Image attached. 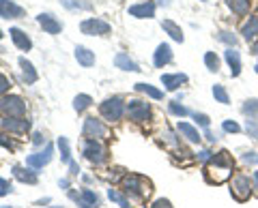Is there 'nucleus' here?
I'll return each instance as SVG.
<instances>
[{"label": "nucleus", "mask_w": 258, "mask_h": 208, "mask_svg": "<svg viewBox=\"0 0 258 208\" xmlns=\"http://www.w3.org/2000/svg\"><path fill=\"white\" fill-rule=\"evenodd\" d=\"M37 22L41 24V28L45 30L47 35H58L60 30H62V24L54 18V15L50 13H41V15H37Z\"/></svg>", "instance_id": "12"}, {"label": "nucleus", "mask_w": 258, "mask_h": 208, "mask_svg": "<svg viewBox=\"0 0 258 208\" xmlns=\"http://www.w3.org/2000/svg\"><path fill=\"white\" fill-rule=\"evenodd\" d=\"M0 116H15V118L26 116V101L18 97V94L0 97Z\"/></svg>", "instance_id": "3"}, {"label": "nucleus", "mask_w": 258, "mask_h": 208, "mask_svg": "<svg viewBox=\"0 0 258 208\" xmlns=\"http://www.w3.org/2000/svg\"><path fill=\"white\" fill-rule=\"evenodd\" d=\"M194 121H196V125H200V127H205V129H209L211 127V118H209L207 114H194Z\"/></svg>", "instance_id": "38"}, {"label": "nucleus", "mask_w": 258, "mask_h": 208, "mask_svg": "<svg viewBox=\"0 0 258 208\" xmlns=\"http://www.w3.org/2000/svg\"><path fill=\"white\" fill-rule=\"evenodd\" d=\"M84 157L93 165H101L108 159V150L99 140H86L84 142Z\"/></svg>", "instance_id": "6"}, {"label": "nucleus", "mask_w": 258, "mask_h": 208, "mask_svg": "<svg viewBox=\"0 0 258 208\" xmlns=\"http://www.w3.org/2000/svg\"><path fill=\"white\" fill-rule=\"evenodd\" d=\"M129 15L138 20H149L155 15V5L153 3H140V5H132L129 7Z\"/></svg>", "instance_id": "13"}, {"label": "nucleus", "mask_w": 258, "mask_h": 208, "mask_svg": "<svg viewBox=\"0 0 258 208\" xmlns=\"http://www.w3.org/2000/svg\"><path fill=\"white\" fill-rule=\"evenodd\" d=\"M7 193H11V182L7 178H0V197L7 195Z\"/></svg>", "instance_id": "42"}, {"label": "nucleus", "mask_w": 258, "mask_h": 208, "mask_svg": "<svg viewBox=\"0 0 258 208\" xmlns=\"http://www.w3.org/2000/svg\"><path fill=\"white\" fill-rule=\"evenodd\" d=\"M69 165H71V174H78V172H80V167H78L76 161H69Z\"/></svg>", "instance_id": "48"}, {"label": "nucleus", "mask_w": 258, "mask_h": 208, "mask_svg": "<svg viewBox=\"0 0 258 208\" xmlns=\"http://www.w3.org/2000/svg\"><path fill=\"white\" fill-rule=\"evenodd\" d=\"M155 67H166L168 62L172 60V50H170V45L168 43H161V45H157V50H155Z\"/></svg>", "instance_id": "18"}, {"label": "nucleus", "mask_w": 258, "mask_h": 208, "mask_svg": "<svg viewBox=\"0 0 258 208\" xmlns=\"http://www.w3.org/2000/svg\"><path fill=\"white\" fill-rule=\"evenodd\" d=\"M157 3H159L161 7H168V5H170V0H157Z\"/></svg>", "instance_id": "50"}, {"label": "nucleus", "mask_w": 258, "mask_h": 208, "mask_svg": "<svg viewBox=\"0 0 258 208\" xmlns=\"http://www.w3.org/2000/svg\"><path fill=\"white\" fill-rule=\"evenodd\" d=\"M125 112H127V116H129V121L132 123H147L149 118H151V106L147 101H140V99H132L125 106Z\"/></svg>", "instance_id": "4"}, {"label": "nucleus", "mask_w": 258, "mask_h": 208, "mask_svg": "<svg viewBox=\"0 0 258 208\" xmlns=\"http://www.w3.org/2000/svg\"><path fill=\"white\" fill-rule=\"evenodd\" d=\"M252 54H256V56H258V41L252 45Z\"/></svg>", "instance_id": "51"}, {"label": "nucleus", "mask_w": 258, "mask_h": 208, "mask_svg": "<svg viewBox=\"0 0 258 208\" xmlns=\"http://www.w3.org/2000/svg\"><path fill=\"white\" fill-rule=\"evenodd\" d=\"M35 167H22V165H15L13 167V176L18 178L20 182H26V185H37V174L32 172Z\"/></svg>", "instance_id": "15"}, {"label": "nucleus", "mask_w": 258, "mask_h": 208, "mask_svg": "<svg viewBox=\"0 0 258 208\" xmlns=\"http://www.w3.org/2000/svg\"><path fill=\"white\" fill-rule=\"evenodd\" d=\"M205 65H207L209 71H217V69H220V58H217L213 52H207L205 54Z\"/></svg>", "instance_id": "33"}, {"label": "nucleus", "mask_w": 258, "mask_h": 208, "mask_svg": "<svg viewBox=\"0 0 258 208\" xmlns=\"http://www.w3.org/2000/svg\"><path fill=\"white\" fill-rule=\"evenodd\" d=\"M161 138H164L166 144H170V146H179V138H176L172 131H168V129H166L164 133H161Z\"/></svg>", "instance_id": "39"}, {"label": "nucleus", "mask_w": 258, "mask_h": 208, "mask_svg": "<svg viewBox=\"0 0 258 208\" xmlns=\"http://www.w3.org/2000/svg\"><path fill=\"white\" fill-rule=\"evenodd\" d=\"M176 129H179V133H181L187 142H191V144H198L200 140H203V138H200V133H198V129H196V127H191L189 123H181V121H179Z\"/></svg>", "instance_id": "20"}, {"label": "nucleus", "mask_w": 258, "mask_h": 208, "mask_svg": "<svg viewBox=\"0 0 258 208\" xmlns=\"http://www.w3.org/2000/svg\"><path fill=\"white\" fill-rule=\"evenodd\" d=\"M108 197L112 199V202H116L120 208H129V206H132V204H129V199L123 193H118L116 189H108Z\"/></svg>", "instance_id": "29"}, {"label": "nucleus", "mask_w": 258, "mask_h": 208, "mask_svg": "<svg viewBox=\"0 0 258 208\" xmlns=\"http://www.w3.org/2000/svg\"><path fill=\"white\" fill-rule=\"evenodd\" d=\"M224 58H226V62H228V67H230V75L237 77L241 73V56H239V52L235 50V47H228V50L224 52Z\"/></svg>", "instance_id": "14"}, {"label": "nucleus", "mask_w": 258, "mask_h": 208, "mask_svg": "<svg viewBox=\"0 0 258 208\" xmlns=\"http://www.w3.org/2000/svg\"><path fill=\"white\" fill-rule=\"evenodd\" d=\"M254 180H256V182H258V172H256V174H254Z\"/></svg>", "instance_id": "52"}, {"label": "nucleus", "mask_w": 258, "mask_h": 208, "mask_svg": "<svg viewBox=\"0 0 258 208\" xmlns=\"http://www.w3.org/2000/svg\"><path fill=\"white\" fill-rule=\"evenodd\" d=\"M20 67L24 71V79H26V84H35L37 82V71H35V67H32L26 58H20Z\"/></svg>", "instance_id": "26"}, {"label": "nucleus", "mask_w": 258, "mask_h": 208, "mask_svg": "<svg viewBox=\"0 0 258 208\" xmlns=\"http://www.w3.org/2000/svg\"><path fill=\"white\" fill-rule=\"evenodd\" d=\"M76 60H78L82 67H93V65H95V54H93L91 50H86V47L78 45V47H76Z\"/></svg>", "instance_id": "22"}, {"label": "nucleus", "mask_w": 258, "mask_h": 208, "mask_svg": "<svg viewBox=\"0 0 258 208\" xmlns=\"http://www.w3.org/2000/svg\"><path fill=\"white\" fill-rule=\"evenodd\" d=\"M228 7L232 9V13L245 15L249 11V0H228Z\"/></svg>", "instance_id": "28"}, {"label": "nucleus", "mask_w": 258, "mask_h": 208, "mask_svg": "<svg viewBox=\"0 0 258 208\" xmlns=\"http://www.w3.org/2000/svg\"><path fill=\"white\" fill-rule=\"evenodd\" d=\"M0 129L9 131V133H26L30 129V123L26 118H15V116H3L0 118Z\"/></svg>", "instance_id": "9"}, {"label": "nucleus", "mask_w": 258, "mask_h": 208, "mask_svg": "<svg viewBox=\"0 0 258 208\" xmlns=\"http://www.w3.org/2000/svg\"><path fill=\"white\" fill-rule=\"evenodd\" d=\"M243 163L256 165V163H258V155H256V153H245V155H243Z\"/></svg>", "instance_id": "43"}, {"label": "nucleus", "mask_w": 258, "mask_h": 208, "mask_svg": "<svg viewBox=\"0 0 258 208\" xmlns=\"http://www.w3.org/2000/svg\"><path fill=\"white\" fill-rule=\"evenodd\" d=\"M187 82L185 73H164L161 75V84L166 86V90H179V86Z\"/></svg>", "instance_id": "16"}, {"label": "nucleus", "mask_w": 258, "mask_h": 208, "mask_svg": "<svg viewBox=\"0 0 258 208\" xmlns=\"http://www.w3.org/2000/svg\"><path fill=\"white\" fill-rule=\"evenodd\" d=\"M71 197H74L76 202H78V206H82V208H97V204H99V202H97V195L93 193L91 189H84L82 195L71 193Z\"/></svg>", "instance_id": "21"}, {"label": "nucleus", "mask_w": 258, "mask_h": 208, "mask_svg": "<svg viewBox=\"0 0 258 208\" xmlns=\"http://www.w3.org/2000/svg\"><path fill=\"white\" fill-rule=\"evenodd\" d=\"M241 35H243L247 41H252V39L258 37V13L252 15V18H249V20L243 24V30H241Z\"/></svg>", "instance_id": "23"}, {"label": "nucleus", "mask_w": 258, "mask_h": 208, "mask_svg": "<svg viewBox=\"0 0 258 208\" xmlns=\"http://www.w3.org/2000/svg\"><path fill=\"white\" fill-rule=\"evenodd\" d=\"M80 30L88 37H101V35H108L110 33V24L103 22V20H97V18H91V20H84L80 24Z\"/></svg>", "instance_id": "8"}, {"label": "nucleus", "mask_w": 258, "mask_h": 208, "mask_svg": "<svg viewBox=\"0 0 258 208\" xmlns=\"http://www.w3.org/2000/svg\"><path fill=\"white\" fill-rule=\"evenodd\" d=\"M99 112H101V116L106 118V121L116 123L125 114V103H123V99H120V97H112V99H106L101 103Z\"/></svg>", "instance_id": "5"}, {"label": "nucleus", "mask_w": 258, "mask_h": 208, "mask_svg": "<svg viewBox=\"0 0 258 208\" xmlns=\"http://www.w3.org/2000/svg\"><path fill=\"white\" fill-rule=\"evenodd\" d=\"M123 187H125V193L127 195H134L136 199H147L151 195V182L144 178V176L138 174H129L123 178Z\"/></svg>", "instance_id": "2"}, {"label": "nucleus", "mask_w": 258, "mask_h": 208, "mask_svg": "<svg viewBox=\"0 0 258 208\" xmlns=\"http://www.w3.org/2000/svg\"><path fill=\"white\" fill-rule=\"evenodd\" d=\"M9 86H11V82H9V77L7 75H3L0 73V97H5V92L9 90Z\"/></svg>", "instance_id": "41"}, {"label": "nucleus", "mask_w": 258, "mask_h": 208, "mask_svg": "<svg viewBox=\"0 0 258 208\" xmlns=\"http://www.w3.org/2000/svg\"><path fill=\"white\" fill-rule=\"evenodd\" d=\"M245 129H247V133H249V138L258 140V121H256V118H249L247 125H245Z\"/></svg>", "instance_id": "37"}, {"label": "nucleus", "mask_w": 258, "mask_h": 208, "mask_svg": "<svg viewBox=\"0 0 258 208\" xmlns=\"http://www.w3.org/2000/svg\"><path fill=\"white\" fill-rule=\"evenodd\" d=\"M213 97H215L217 101H220V103H224V106L230 101L228 92H226V88H224L222 84H215V86H213Z\"/></svg>", "instance_id": "32"}, {"label": "nucleus", "mask_w": 258, "mask_h": 208, "mask_svg": "<svg viewBox=\"0 0 258 208\" xmlns=\"http://www.w3.org/2000/svg\"><path fill=\"white\" fill-rule=\"evenodd\" d=\"M168 110H170V114H174V116H187V108H183L179 101H170L168 103Z\"/></svg>", "instance_id": "35"}, {"label": "nucleus", "mask_w": 258, "mask_h": 208, "mask_svg": "<svg viewBox=\"0 0 258 208\" xmlns=\"http://www.w3.org/2000/svg\"><path fill=\"white\" fill-rule=\"evenodd\" d=\"M32 142H35V144H37V146H41V144L45 142V138H43V135H41V133H35V135H32Z\"/></svg>", "instance_id": "47"}, {"label": "nucleus", "mask_w": 258, "mask_h": 208, "mask_svg": "<svg viewBox=\"0 0 258 208\" xmlns=\"http://www.w3.org/2000/svg\"><path fill=\"white\" fill-rule=\"evenodd\" d=\"M196 157L200 159V161H209V159L213 157V153H211V150H200V153H198Z\"/></svg>", "instance_id": "46"}, {"label": "nucleus", "mask_w": 258, "mask_h": 208, "mask_svg": "<svg viewBox=\"0 0 258 208\" xmlns=\"http://www.w3.org/2000/svg\"><path fill=\"white\" fill-rule=\"evenodd\" d=\"M11 39H13V43L20 47L22 52H28L30 47H32V41H30V37L24 33V30H20V28H11Z\"/></svg>", "instance_id": "19"}, {"label": "nucleus", "mask_w": 258, "mask_h": 208, "mask_svg": "<svg viewBox=\"0 0 258 208\" xmlns=\"http://www.w3.org/2000/svg\"><path fill=\"white\" fill-rule=\"evenodd\" d=\"M0 39H3V30H0Z\"/></svg>", "instance_id": "53"}, {"label": "nucleus", "mask_w": 258, "mask_h": 208, "mask_svg": "<svg viewBox=\"0 0 258 208\" xmlns=\"http://www.w3.org/2000/svg\"><path fill=\"white\" fill-rule=\"evenodd\" d=\"M230 193L235 195V199H239V202H245V199L252 195V180H249V176L237 174L230 182Z\"/></svg>", "instance_id": "7"}, {"label": "nucleus", "mask_w": 258, "mask_h": 208, "mask_svg": "<svg viewBox=\"0 0 258 208\" xmlns=\"http://www.w3.org/2000/svg\"><path fill=\"white\" fill-rule=\"evenodd\" d=\"M217 39H220L222 43H226V45H230V47H235L237 45V37L232 35V33H226V30H222L220 35H217Z\"/></svg>", "instance_id": "36"}, {"label": "nucleus", "mask_w": 258, "mask_h": 208, "mask_svg": "<svg viewBox=\"0 0 258 208\" xmlns=\"http://www.w3.org/2000/svg\"><path fill=\"white\" fill-rule=\"evenodd\" d=\"M0 146H3V148H13V142L7 138L5 133H0Z\"/></svg>", "instance_id": "45"}, {"label": "nucleus", "mask_w": 258, "mask_h": 208, "mask_svg": "<svg viewBox=\"0 0 258 208\" xmlns=\"http://www.w3.org/2000/svg\"><path fill=\"white\" fill-rule=\"evenodd\" d=\"M136 90L138 92H144V94H149L151 99H164V92L159 90V88H155V86H151V84H136Z\"/></svg>", "instance_id": "27"}, {"label": "nucleus", "mask_w": 258, "mask_h": 208, "mask_svg": "<svg viewBox=\"0 0 258 208\" xmlns=\"http://www.w3.org/2000/svg\"><path fill=\"white\" fill-rule=\"evenodd\" d=\"M114 65H116L118 69H123V71H140L138 65H136V62L129 58L127 54H123V52L114 56Z\"/></svg>", "instance_id": "24"}, {"label": "nucleus", "mask_w": 258, "mask_h": 208, "mask_svg": "<svg viewBox=\"0 0 258 208\" xmlns=\"http://www.w3.org/2000/svg\"><path fill=\"white\" fill-rule=\"evenodd\" d=\"M207 140H209V142H215V140H217V138H215V135H213V133H211V131H207Z\"/></svg>", "instance_id": "49"}, {"label": "nucleus", "mask_w": 258, "mask_h": 208, "mask_svg": "<svg viewBox=\"0 0 258 208\" xmlns=\"http://www.w3.org/2000/svg\"><path fill=\"white\" fill-rule=\"evenodd\" d=\"M243 114L258 121V99H249V101L243 103Z\"/></svg>", "instance_id": "30"}, {"label": "nucleus", "mask_w": 258, "mask_h": 208, "mask_svg": "<svg viewBox=\"0 0 258 208\" xmlns=\"http://www.w3.org/2000/svg\"><path fill=\"white\" fill-rule=\"evenodd\" d=\"M222 127H224V131H226V133H239V131H241V127H239L235 121H224Z\"/></svg>", "instance_id": "40"}, {"label": "nucleus", "mask_w": 258, "mask_h": 208, "mask_svg": "<svg viewBox=\"0 0 258 208\" xmlns=\"http://www.w3.org/2000/svg\"><path fill=\"white\" fill-rule=\"evenodd\" d=\"M161 28H164L166 33L170 35V39H174V41L183 43V30H181V26H176V24L170 22V20H164V22H161Z\"/></svg>", "instance_id": "25"}, {"label": "nucleus", "mask_w": 258, "mask_h": 208, "mask_svg": "<svg viewBox=\"0 0 258 208\" xmlns=\"http://www.w3.org/2000/svg\"><path fill=\"white\" fill-rule=\"evenodd\" d=\"M52 153H54V148H52V144H47L43 153H35V155H28L26 159V165L30 167H35V170H39V167H43L52 161Z\"/></svg>", "instance_id": "11"}, {"label": "nucleus", "mask_w": 258, "mask_h": 208, "mask_svg": "<svg viewBox=\"0 0 258 208\" xmlns=\"http://www.w3.org/2000/svg\"><path fill=\"white\" fill-rule=\"evenodd\" d=\"M24 15V9L22 7H18L15 3H11V0H0V18H22Z\"/></svg>", "instance_id": "17"}, {"label": "nucleus", "mask_w": 258, "mask_h": 208, "mask_svg": "<svg viewBox=\"0 0 258 208\" xmlns=\"http://www.w3.org/2000/svg\"><path fill=\"white\" fill-rule=\"evenodd\" d=\"M256 73H258V65H256Z\"/></svg>", "instance_id": "55"}, {"label": "nucleus", "mask_w": 258, "mask_h": 208, "mask_svg": "<svg viewBox=\"0 0 258 208\" xmlns=\"http://www.w3.org/2000/svg\"><path fill=\"white\" fill-rule=\"evenodd\" d=\"M149 208H172V204L168 202V199H155V202H153Z\"/></svg>", "instance_id": "44"}, {"label": "nucleus", "mask_w": 258, "mask_h": 208, "mask_svg": "<svg viewBox=\"0 0 258 208\" xmlns=\"http://www.w3.org/2000/svg\"><path fill=\"white\" fill-rule=\"evenodd\" d=\"M3 208H11V206H3Z\"/></svg>", "instance_id": "54"}, {"label": "nucleus", "mask_w": 258, "mask_h": 208, "mask_svg": "<svg viewBox=\"0 0 258 208\" xmlns=\"http://www.w3.org/2000/svg\"><path fill=\"white\" fill-rule=\"evenodd\" d=\"M91 103H93V99L88 97V94H78L74 99V108H76V112H84L86 108H91Z\"/></svg>", "instance_id": "31"}, {"label": "nucleus", "mask_w": 258, "mask_h": 208, "mask_svg": "<svg viewBox=\"0 0 258 208\" xmlns=\"http://www.w3.org/2000/svg\"><path fill=\"white\" fill-rule=\"evenodd\" d=\"M232 167H235V163H232L230 153L222 150V153H217L207 161L205 176L211 185H222V182H226L232 176Z\"/></svg>", "instance_id": "1"}, {"label": "nucleus", "mask_w": 258, "mask_h": 208, "mask_svg": "<svg viewBox=\"0 0 258 208\" xmlns=\"http://www.w3.org/2000/svg\"><path fill=\"white\" fill-rule=\"evenodd\" d=\"M108 135V129L101 125V121H97V118H86L84 121V138L86 140H101Z\"/></svg>", "instance_id": "10"}, {"label": "nucleus", "mask_w": 258, "mask_h": 208, "mask_svg": "<svg viewBox=\"0 0 258 208\" xmlns=\"http://www.w3.org/2000/svg\"><path fill=\"white\" fill-rule=\"evenodd\" d=\"M58 148H60V157H62V161H71V150H69V142L67 138H58Z\"/></svg>", "instance_id": "34"}]
</instances>
